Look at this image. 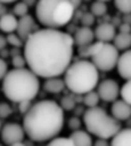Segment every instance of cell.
<instances>
[{
	"instance_id": "6da1fadb",
	"label": "cell",
	"mask_w": 131,
	"mask_h": 146,
	"mask_svg": "<svg viewBox=\"0 0 131 146\" xmlns=\"http://www.w3.org/2000/svg\"><path fill=\"white\" fill-rule=\"evenodd\" d=\"M73 36L61 30L39 29L24 42V58L29 69L38 77H60L71 64Z\"/></svg>"
},
{
	"instance_id": "7a4b0ae2",
	"label": "cell",
	"mask_w": 131,
	"mask_h": 146,
	"mask_svg": "<svg viewBox=\"0 0 131 146\" xmlns=\"http://www.w3.org/2000/svg\"><path fill=\"white\" fill-rule=\"evenodd\" d=\"M64 124L63 109L53 100H42L32 105L23 117L25 135L34 141H47L56 138Z\"/></svg>"
},
{
	"instance_id": "3957f363",
	"label": "cell",
	"mask_w": 131,
	"mask_h": 146,
	"mask_svg": "<svg viewBox=\"0 0 131 146\" xmlns=\"http://www.w3.org/2000/svg\"><path fill=\"white\" fill-rule=\"evenodd\" d=\"M39 77L30 69H12L3 80V92L7 99L20 104L31 101L39 92Z\"/></svg>"
},
{
	"instance_id": "277c9868",
	"label": "cell",
	"mask_w": 131,
	"mask_h": 146,
	"mask_svg": "<svg viewBox=\"0 0 131 146\" xmlns=\"http://www.w3.org/2000/svg\"><path fill=\"white\" fill-rule=\"evenodd\" d=\"M64 84L75 94H86L94 90L99 82V70L86 60L73 62L64 72Z\"/></svg>"
},
{
	"instance_id": "5b68a950",
	"label": "cell",
	"mask_w": 131,
	"mask_h": 146,
	"mask_svg": "<svg viewBox=\"0 0 131 146\" xmlns=\"http://www.w3.org/2000/svg\"><path fill=\"white\" fill-rule=\"evenodd\" d=\"M75 8L68 0H40L36 5V17L45 29L59 30L73 19Z\"/></svg>"
},
{
	"instance_id": "8992f818",
	"label": "cell",
	"mask_w": 131,
	"mask_h": 146,
	"mask_svg": "<svg viewBox=\"0 0 131 146\" xmlns=\"http://www.w3.org/2000/svg\"><path fill=\"white\" fill-rule=\"evenodd\" d=\"M83 122L87 132L98 137V139L107 140L121 131V122L99 106L87 108L83 114Z\"/></svg>"
},
{
	"instance_id": "52a82bcc",
	"label": "cell",
	"mask_w": 131,
	"mask_h": 146,
	"mask_svg": "<svg viewBox=\"0 0 131 146\" xmlns=\"http://www.w3.org/2000/svg\"><path fill=\"white\" fill-rule=\"evenodd\" d=\"M120 53L113 44H104L101 50L98 52L91 60L94 67L101 71H109L117 66Z\"/></svg>"
},
{
	"instance_id": "ba28073f",
	"label": "cell",
	"mask_w": 131,
	"mask_h": 146,
	"mask_svg": "<svg viewBox=\"0 0 131 146\" xmlns=\"http://www.w3.org/2000/svg\"><path fill=\"white\" fill-rule=\"evenodd\" d=\"M121 89L118 83L115 80H105L98 84L97 93L99 94V98L106 102H115L120 96Z\"/></svg>"
},
{
	"instance_id": "9c48e42d",
	"label": "cell",
	"mask_w": 131,
	"mask_h": 146,
	"mask_svg": "<svg viewBox=\"0 0 131 146\" xmlns=\"http://www.w3.org/2000/svg\"><path fill=\"white\" fill-rule=\"evenodd\" d=\"M24 136L25 131L23 129V125L19 123H6L1 129V139L9 146L12 144L22 141L24 139Z\"/></svg>"
},
{
	"instance_id": "30bf717a",
	"label": "cell",
	"mask_w": 131,
	"mask_h": 146,
	"mask_svg": "<svg viewBox=\"0 0 131 146\" xmlns=\"http://www.w3.org/2000/svg\"><path fill=\"white\" fill-rule=\"evenodd\" d=\"M38 30L39 29H38V25L36 24L35 19L28 14V15H25L23 17H20V20L17 22L16 35L23 42H25L32 33L38 31Z\"/></svg>"
},
{
	"instance_id": "8fae6325",
	"label": "cell",
	"mask_w": 131,
	"mask_h": 146,
	"mask_svg": "<svg viewBox=\"0 0 131 146\" xmlns=\"http://www.w3.org/2000/svg\"><path fill=\"white\" fill-rule=\"evenodd\" d=\"M94 37L100 43H104V44L110 43L116 37V29L114 24L109 22L100 23L94 30Z\"/></svg>"
},
{
	"instance_id": "7c38bea8",
	"label": "cell",
	"mask_w": 131,
	"mask_h": 146,
	"mask_svg": "<svg viewBox=\"0 0 131 146\" xmlns=\"http://www.w3.org/2000/svg\"><path fill=\"white\" fill-rule=\"evenodd\" d=\"M116 68L118 75L122 78L131 81V48L120 55Z\"/></svg>"
},
{
	"instance_id": "4fadbf2b",
	"label": "cell",
	"mask_w": 131,
	"mask_h": 146,
	"mask_svg": "<svg viewBox=\"0 0 131 146\" xmlns=\"http://www.w3.org/2000/svg\"><path fill=\"white\" fill-rule=\"evenodd\" d=\"M73 38H74V44L77 47H83L92 44L95 37H94V31L91 28L81 27L79 29H77V31L73 36Z\"/></svg>"
},
{
	"instance_id": "5bb4252c",
	"label": "cell",
	"mask_w": 131,
	"mask_h": 146,
	"mask_svg": "<svg viewBox=\"0 0 131 146\" xmlns=\"http://www.w3.org/2000/svg\"><path fill=\"white\" fill-rule=\"evenodd\" d=\"M112 116L118 122L128 120L131 116V106L122 99L116 100L112 105Z\"/></svg>"
},
{
	"instance_id": "9a60e30c",
	"label": "cell",
	"mask_w": 131,
	"mask_h": 146,
	"mask_svg": "<svg viewBox=\"0 0 131 146\" xmlns=\"http://www.w3.org/2000/svg\"><path fill=\"white\" fill-rule=\"evenodd\" d=\"M17 22L19 20L14 14L6 13L3 16H0V30L6 33H14L17 29Z\"/></svg>"
},
{
	"instance_id": "2e32d148",
	"label": "cell",
	"mask_w": 131,
	"mask_h": 146,
	"mask_svg": "<svg viewBox=\"0 0 131 146\" xmlns=\"http://www.w3.org/2000/svg\"><path fill=\"white\" fill-rule=\"evenodd\" d=\"M69 138L74 143V146H93L92 137L86 131H83V130L74 131Z\"/></svg>"
},
{
	"instance_id": "e0dca14e",
	"label": "cell",
	"mask_w": 131,
	"mask_h": 146,
	"mask_svg": "<svg viewBox=\"0 0 131 146\" xmlns=\"http://www.w3.org/2000/svg\"><path fill=\"white\" fill-rule=\"evenodd\" d=\"M66 84L64 81L61 80L60 77H54V78H48L44 83V90L48 93H60L64 90Z\"/></svg>"
},
{
	"instance_id": "ac0fdd59",
	"label": "cell",
	"mask_w": 131,
	"mask_h": 146,
	"mask_svg": "<svg viewBox=\"0 0 131 146\" xmlns=\"http://www.w3.org/2000/svg\"><path fill=\"white\" fill-rule=\"evenodd\" d=\"M110 146H131V129H121L112 138Z\"/></svg>"
},
{
	"instance_id": "d6986e66",
	"label": "cell",
	"mask_w": 131,
	"mask_h": 146,
	"mask_svg": "<svg viewBox=\"0 0 131 146\" xmlns=\"http://www.w3.org/2000/svg\"><path fill=\"white\" fill-rule=\"evenodd\" d=\"M103 45H104V43L93 42L90 45H86V46H83V47H78V50H77L78 55L81 58H91L92 59L98 52L101 50Z\"/></svg>"
},
{
	"instance_id": "ffe728a7",
	"label": "cell",
	"mask_w": 131,
	"mask_h": 146,
	"mask_svg": "<svg viewBox=\"0 0 131 146\" xmlns=\"http://www.w3.org/2000/svg\"><path fill=\"white\" fill-rule=\"evenodd\" d=\"M114 46L117 51H128L131 47V33H118L114 38Z\"/></svg>"
},
{
	"instance_id": "44dd1931",
	"label": "cell",
	"mask_w": 131,
	"mask_h": 146,
	"mask_svg": "<svg viewBox=\"0 0 131 146\" xmlns=\"http://www.w3.org/2000/svg\"><path fill=\"white\" fill-rule=\"evenodd\" d=\"M99 94H98L95 91H91L86 94H84V98H83V104L89 107V108H93V107H97L98 104H99Z\"/></svg>"
},
{
	"instance_id": "7402d4cb",
	"label": "cell",
	"mask_w": 131,
	"mask_h": 146,
	"mask_svg": "<svg viewBox=\"0 0 131 146\" xmlns=\"http://www.w3.org/2000/svg\"><path fill=\"white\" fill-rule=\"evenodd\" d=\"M90 13L94 16H103L107 13V4L105 1H94L90 7Z\"/></svg>"
},
{
	"instance_id": "603a6c76",
	"label": "cell",
	"mask_w": 131,
	"mask_h": 146,
	"mask_svg": "<svg viewBox=\"0 0 131 146\" xmlns=\"http://www.w3.org/2000/svg\"><path fill=\"white\" fill-rule=\"evenodd\" d=\"M76 106V100H75V97L73 96H64L62 99H61V102H60V107L64 111H71L74 109Z\"/></svg>"
},
{
	"instance_id": "cb8c5ba5",
	"label": "cell",
	"mask_w": 131,
	"mask_h": 146,
	"mask_svg": "<svg viewBox=\"0 0 131 146\" xmlns=\"http://www.w3.org/2000/svg\"><path fill=\"white\" fill-rule=\"evenodd\" d=\"M120 94L122 97V100L131 106V81H126L122 85Z\"/></svg>"
},
{
	"instance_id": "d4e9b609",
	"label": "cell",
	"mask_w": 131,
	"mask_h": 146,
	"mask_svg": "<svg viewBox=\"0 0 131 146\" xmlns=\"http://www.w3.org/2000/svg\"><path fill=\"white\" fill-rule=\"evenodd\" d=\"M116 8L123 14H131V1L130 0H117L115 1Z\"/></svg>"
},
{
	"instance_id": "484cf974",
	"label": "cell",
	"mask_w": 131,
	"mask_h": 146,
	"mask_svg": "<svg viewBox=\"0 0 131 146\" xmlns=\"http://www.w3.org/2000/svg\"><path fill=\"white\" fill-rule=\"evenodd\" d=\"M28 11H29V7L25 3H17L15 4L14 8H13V14L15 16H20V17H23L25 15H28Z\"/></svg>"
},
{
	"instance_id": "4316f807",
	"label": "cell",
	"mask_w": 131,
	"mask_h": 146,
	"mask_svg": "<svg viewBox=\"0 0 131 146\" xmlns=\"http://www.w3.org/2000/svg\"><path fill=\"white\" fill-rule=\"evenodd\" d=\"M6 39H7V44H11L15 48H20V47L24 46V42L19 37L16 33H9V35H7Z\"/></svg>"
},
{
	"instance_id": "83f0119b",
	"label": "cell",
	"mask_w": 131,
	"mask_h": 146,
	"mask_svg": "<svg viewBox=\"0 0 131 146\" xmlns=\"http://www.w3.org/2000/svg\"><path fill=\"white\" fill-rule=\"evenodd\" d=\"M79 19H81V23H82L83 27H85V28H90L91 25H93V23H94V21H95V16H94L93 14H91L90 12L83 13Z\"/></svg>"
},
{
	"instance_id": "f1b7e54d",
	"label": "cell",
	"mask_w": 131,
	"mask_h": 146,
	"mask_svg": "<svg viewBox=\"0 0 131 146\" xmlns=\"http://www.w3.org/2000/svg\"><path fill=\"white\" fill-rule=\"evenodd\" d=\"M13 66H14V69H22V68H25V64H26V61H25V58L24 55H20V54H16L13 56V61H12Z\"/></svg>"
},
{
	"instance_id": "f546056e",
	"label": "cell",
	"mask_w": 131,
	"mask_h": 146,
	"mask_svg": "<svg viewBox=\"0 0 131 146\" xmlns=\"http://www.w3.org/2000/svg\"><path fill=\"white\" fill-rule=\"evenodd\" d=\"M12 112L13 111H12V108L8 104H6V102L0 104V117L6 119L12 114Z\"/></svg>"
},
{
	"instance_id": "4dcf8cb0",
	"label": "cell",
	"mask_w": 131,
	"mask_h": 146,
	"mask_svg": "<svg viewBox=\"0 0 131 146\" xmlns=\"http://www.w3.org/2000/svg\"><path fill=\"white\" fill-rule=\"evenodd\" d=\"M81 125H82V122H81V120L77 116H73L69 120V122H68V127L71 130H74V131H78L79 128H81Z\"/></svg>"
},
{
	"instance_id": "1f68e13d",
	"label": "cell",
	"mask_w": 131,
	"mask_h": 146,
	"mask_svg": "<svg viewBox=\"0 0 131 146\" xmlns=\"http://www.w3.org/2000/svg\"><path fill=\"white\" fill-rule=\"evenodd\" d=\"M8 66H7V62L0 58V81H3L5 78V76L7 75L8 72Z\"/></svg>"
},
{
	"instance_id": "d6a6232c",
	"label": "cell",
	"mask_w": 131,
	"mask_h": 146,
	"mask_svg": "<svg viewBox=\"0 0 131 146\" xmlns=\"http://www.w3.org/2000/svg\"><path fill=\"white\" fill-rule=\"evenodd\" d=\"M31 101H23V102H20L19 104V111L22 113V114H26L29 112V109L31 108Z\"/></svg>"
},
{
	"instance_id": "836d02e7",
	"label": "cell",
	"mask_w": 131,
	"mask_h": 146,
	"mask_svg": "<svg viewBox=\"0 0 131 146\" xmlns=\"http://www.w3.org/2000/svg\"><path fill=\"white\" fill-rule=\"evenodd\" d=\"M131 31V25L130 24H126V23H123L120 25V32L121 33H130Z\"/></svg>"
},
{
	"instance_id": "e575fe53",
	"label": "cell",
	"mask_w": 131,
	"mask_h": 146,
	"mask_svg": "<svg viewBox=\"0 0 131 146\" xmlns=\"http://www.w3.org/2000/svg\"><path fill=\"white\" fill-rule=\"evenodd\" d=\"M93 146H110V145H109V143L106 139H97L94 141Z\"/></svg>"
},
{
	"instance_id": "d590c367",
	"label": "cell",
	"mask_w": 131,
	"mask_h": 146,
	"mask_svg": "<svg viewBox=\"0 0 131 146\" xmlns=\"http://www.w3.org/2000/svg\"><path fill=\"white\" fill-rule=\"evenodd\" d=\"M7 45V39L6 37H4L3 35H0V50H4Z\"/></svg>"
},
{
	"instance_id": "8d00e7d4",
	"label": "cell",
	"mask_w": 131,
	"mask_h": 146,
	"mask_svg": "<svg viewBox=\"0 0 131 146\" xmlns=\"http://www.w3.org/2000/svg\"><path fill=\"white\" fill-rule=\"evenodd\" d=\"M123 22L131 25V14H126V15L123 17Z\"/></svg>"
},
{
	"instance_id": "74e56055",
	"label": "cell",
	"mask_w": 131,
	"mask_h": 146,
	"mask_svg": "<svg viewBox=\"0 0 131 146\" xmlns=\"http://www.w3.org/2000/svg\"><path fill=\"white\" fill-rule=\"evenodd\" d=\"M11 146H25V145H24V144H23L22 141H19V143H15V144H12Z\"/></svg>"
},
{
	"instance_id": "f35d334b",
	"label": "cell",
	"mask_w": 131,
	"mask_h": 146,
	"mask_svg": "<svg viewBox=\"0 0 131 146\" xmlns=\"http://www.w3.org/2000/svg\"><path fill=\"white\" fill-rule=\"evenodd\" d=\"M47 146H53V145H51V144H48V145H47Z\"/></svg>"
},
{
	"instance_id": "ab89813d",
	"label": "cell",
	"mask_w": 131,
	"mask_h": 146,
	"mask_svg": "<svg viewBox=\"0 0 131 146\" xmlns=\"http://www.w3.org/2000/svg\"><path fill=\"white\" fill-rule=\"evenodd\" d=\"M0 130H1V125H0Z\"/></svg>"
},
{
	"instance_id": "60d3db41",
	"label": "cell",
	"mask_w": 131,
	"mask_h": 146,
	"mask_svg": "<svg viewBox=\"0 0 131 146\" xmlns=\"http://www.w3.org/2000/svg\"><path fill=\"white\" fill-rule=\"evenodd\" d=\"M0 146H1V145H0Z\"/></svg>"
}]
</instances>
